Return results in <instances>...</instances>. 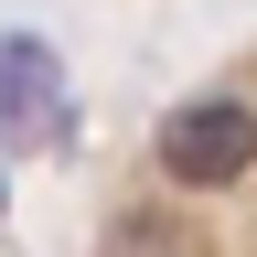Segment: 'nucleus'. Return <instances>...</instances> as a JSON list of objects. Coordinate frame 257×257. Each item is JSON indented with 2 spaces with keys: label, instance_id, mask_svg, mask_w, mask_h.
<instances>
[{
  "label": "nucleus",
  "instance_id": "1",
  "mask_svg": "<svg viewBox=\"0 0 257 257\" xmlns=\"http://www.w3.org/2000/svg\"><path fill=\"white\" fill-rule=\"evenodd\" d=\"M150 150H161V172H172L182 193H225V182L257 172V107L246 96H182Z\"/></svg>",
  "mask_w": 257,
  "mask_h": 257
},
{
  "label": "nucleus",
  "instance_id": "2",
  "mask_svg": "<svg viewBox=\"0 0 257 257\" xmlns=\"http://www.w3.org/2000/svg\"><path fill=\"white\" fill-rule=\"evenodd\" d=\"M54 107H64V64H54V43L11 32V43H0V118H11V128H43Z\"/></svg>",
  "mask_w": 257,
  "mask_h": 257
},
{
  "label": "nucleus",
  "instance_id": "3",
  "mask_svg": "<svg viewBox=\"0 0 257 257\" xmlns=\"http://www.w3.org/2000/svg\"><path fill=\"white\" fill-rule=\"evenodd\" d=\"M0 204H11V193H0Z\"/></svg>",
  "mask_w": 257,
  "mask_h": 257
}]
</instances>
